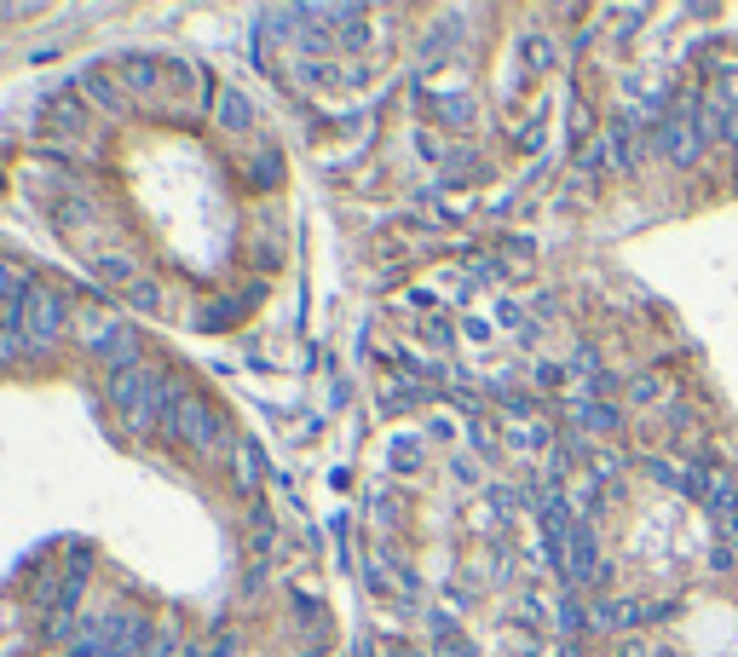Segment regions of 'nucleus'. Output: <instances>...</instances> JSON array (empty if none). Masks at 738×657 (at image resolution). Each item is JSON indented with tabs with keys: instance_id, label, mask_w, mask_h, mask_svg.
Instances as JSON below:
<instances>
[{
	"instance_id": "nucleus-3",
	"label": "nucleus",
	"mask_w": 738,
	"mask_h": 657,
	"mask_svg": "<svg viewBox=\"0 0 738 657\" xmlns=\"http://www.w3.org/2000/svg\"><path fill=\"white\" fill-rule=\"evenodd\" d=\"M151 393H162V381L151 375V369H121V375H116V404L121 409H128V421L133 427H151V416H156V398Z\"/></svg>"
},
{
	"instance_id": "nucleus-10",
	"label": "nucleus",
	"mask_w": 738,
	"mask_h": 657,
	"mask_svg": "<svg viewBox=\"0 0 738 657\" xmlns=\"http://www.w3.org/2000/svg\"><path fill=\"white\" fill-rule=\"evenodd\" d=\"M629 393H634V404H652V398L664 393V381H658V375H646V381H634Z\"/></svg>"
},
{
	"instance_id": "nucleus-4",
	"label": "nucleus",
	"mask_w": 738,
	"mask_h": 657,
	"mask_svg": "<svg viewBox=\"0 0 738 657\" xmlns=\"http://www.w3.org/2000/svg\"><path fill=\"white\" fill-rule=\"evenodd\" d=\"M704 513H710L715 537H722V542H738V490H733L727 474L710 479V490H704Z\"/></svg>"
},
{
	"instance_id": "nucleus-2",
	"label": "nucleus",
	"mask_w": 738,
	"mask_h": 657,
	"mask_svg": "<svg viewBox=\"0 0 738 657\" xmlns=\"http://www.w3.org/2000/svg\"><path fill=\"white\" fill-rule=\"evenodd\" d=\"M12 323H24V335L35 346H47L58 335V323H64V306H58V295H47V289H24V306H12Z\"/></svg>"
},
{
	"instance_id": "nucleus-6",
	"label": "nucleus",
	"mask_w": 738,
	"mask_h": 657,
	"mask_svg": "<svg viewBox=\"0 0 738 657\" xmlns=\"http://www.w3.org/2000/svg\"><path fill=\"white\" fill-rule=\"evenodd\" d=\"M174 427H179V433H191V444H202V450L219 444V421L202 404H191V398H174Z\"/></svg>"
},
{
	"instance_id": "nucleus-7",
	"label": "nucleus",
	"mask_w": 738,
	"mask_h": 657,
	"mask_svg": "<svg viewBox=\"0 0 738 657\" xmlns=\"http://www.w3.org/2000/svg\"><path fill=\"white\" fill-rule=\"evenodd\" d=\"M578 421H583V427H594V433H611V427H618L623 416H618V409H611V404H594V398H578Z\"/></svg>"
},
{
	"instance_id": "nucleus-5",
	"label": "nucleus",
	"mask_w": 738,
	"mask_h": 657,
	"mask_svg": "<svg viewBox=\"0 0 738 657\" xmlns=\"http://www.w3.org/2000/svg\"><path fill=\"white\" fill-rule=\"evenodd\" d=\"M566 577L571 583L600 577V553H594V530L588 525H571V537H566Z\"/></svg>"
},
{
	"instance_id": "nucleus-8",
	"label": "nucleus",
	"mask_w": 738,
	"mask_h": 657,
	"mask_svg": "<svg viewBox=\"0 0 738 657\" xmlns=\"http://www.w3.org/2000/svg\"><path fill=\"white\" fill-rule=\"evenodd\" d=\"M520 52H525L537 70H548V64H554V40H548V35H525V40H520Z\"/></svg>"
},
{
	"instance_id": "nucleus-9",
	"label": "nucleus",
	"mask_w": 738,
	"mask_h": 657,
	"mask_svg": "<svg viewBox=\"0 0 738 657\" xmlns=\"http://www.w3.org/2000/svg\"><path fill=\"white\" fill-rule=\"evenodd\" d=\"M219 116L231 121V128H249V98H242V93H225V98H219Z\"/></svg>"
},
{
	"instance_id": "nucleus-1",
	"label": "nucleus",
	"mask_w": 738,
	"mask_h": 657,
	"mask_svg": "<svg viewBox=\"0 0 738 657\" xmlns=\"http://www.w3.org/2000/svg\"><path fill=\"white\" fill-rule=\"evenodd\" d=\"M704 145H710V116H704V98H699V93L675 98V110L664 116V128H658V151L675 162V168H692V162L704 156Z\"/></svg>"
}]
</instances>
